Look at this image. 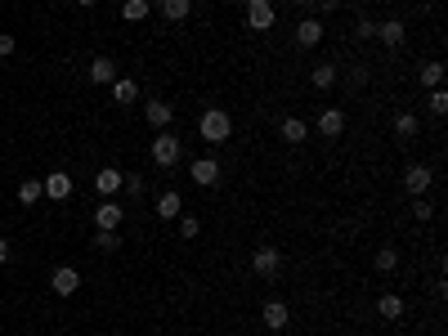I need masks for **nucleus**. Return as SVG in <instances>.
I'll use <instances>...</instances> for the list:
<instances>
[{"mask_svg": "<svg viewBox=\"0 0 448 336\" xmlns=\"http://www.w3.org/2000/svg\"><path fill=\"white\" fill-rule=\"evenodd\" d=\"M198 135L207 143H229V135H233V117L220 112V108H207V112L198 117Z\"/></svg>", "mask_w": 448, "mask_h": 336, "instance_id": "nucleus-1", "label": "nucleus"}, {"mask_svg": "<svg viewBox=\"0 0 448 336\" xmlns=\"http://www.w3.org/2000/svg\"><path fill=\"white\" fill-rule=\"evenodd\" d=\"M179 157H184V148H179V135H171V130H162V135L153 139V162L162 166V171H175Z\"/></svg>", "mask_w": 448, "mask_h": 336, "instance_id": "nucleus-2", "label": "nucleus"}, {"mask_svg": "<svg viewBox=\"0 0 448 336\" xmlns=\"http://www.w3.org/2000/svg\"><path fill=\"white\" fill-rule=\"evenodd\" d=\"M278 269H283V251H278L274 243L256 247V256H251V273H256V278H278Z\"/></svg>", "mask_w": 448, "mask_h": 336, "instance_id": "nucleus-3", "label": "nucleus"}, {"mask_svg": "<svg viewBox=\"0 0 448 336\" xmlns=\"http://www.w3.org/2000/svg\"><path fill=\"white\" fill-rule=\"evenodd\" d=\"M274 0H247V27L251 32H269L274 27Z\"/></svg>", "mask_w": 448, "mask_h": 336, "instance_id": "nucleus-4", "label": "nucleus"}, {"mask_svg": "<svg viewBox=\"0 0 448 336\" xmlns=\"http://www.w3.org/2000/svg\"><path fill=\"white\" fill-rule=\"evenodd\" d=\"M430 179H435V171H430V166L413 162V166H408V171H404V188H408V193H413V198H426Z\"/></svg>", "mask_w": 448, "mask_h": 336, "instance_id": "nucleus-5", "label": "nucleus"}, {"mask_svg": "<svg viewBox=\"0 0 448 336\" xmlns=\"http://www.w3.org/2000/svg\"><path fill=\"white\" fill-rule=\"evenodd\" d=\"M188 175H193L198 188H211V184H220V162H215V157H198L188 166Z\"/></svg>", "mask_w": 448, "mask_h": 336, "instance_id": "nucleus-6", "label": "nucleus"}, {"mask_svg": "<svg viewBox=\"0 0 448 336\" xmlns=\"http://www.w3.org/2000/svg\"><path fill=\"white\" fill-rule=\"evenodd\" d=\"M323 41V18H314V14H305L296 22V45L300 50H314V45Z\"/></svg>", "mask_w": 448, "mask_h": 336, "instance_id": "nucleus-7", "label": "nucleus"}, {"mask_svg": "<svg viewBox=\"0 0 448 336\" xmlns=\"http://www.w3.org/2000/svg\"><path fill=\"white\" fill-rule=\"evenodd\" d=\"M126 220V207H117L113 198H103V207H94V229H121Z\"/></svg>", "mask_w": 448, "mask_h": 336, "instance_id": "nucleus-8", "label": "nucleus"}, {"mask_svg": "<svg viewBox=\"0 0 448 336\" xmlns=\"http://www.w3.org/2000/svg\"><path fill=\"white\" fill-rule=\"evenodd\" d=\"M41 184H45V198H50V202H68L72 198V175L68 171H50Z\"/></svg>", "mask_w": 448, "mask_h": 336, "instance_id": "nucleus-9", "label": "nucleus"}, {"mask_svg": "<svg viewBox=\"0 0 448 336\" xmlns=\"http://www.w3.org/2000/svg\"><path fill=\"white\" fill-rule=\"evenodd\" d=\"M314 130H319L323 139L345 135V112H341V108H323V112H319V126H314Z\"/></svg>", "mask_w": 448, "mask_h": 336, "instance_id": "nucleus-10", "label": "nucleus"}, {"mask_svg": "<svg viewBox=\"0 0 448 336\" xmlns=\"http://www.w3.org/2000/svg\"><path fill=\"white\" fill-rule=\"evenodd\" d=\"M171 103H166V99H148V103H143V122H148L153 130H171Z\"/></svg>", "mask_w": 448, "mask_h": 336, "instance_id": "nucleus-11", "label": "nucleus"}, {"mask_svg": "<svg viewBox=\"0 0 448 336\" xmlns=\"http://www.w3.org/2000/svg\"><path fill=\"white\" fill-rule=\"evenodd\" d=\"M121 184H126V175H121L117 166H103V171H94V188H99V198H117Z\"/></svg>", "mask_w": 448, "mask_h": 336, "instance_id": "nucleus-12", "label": "nucleus"}, {"mask_svg": "<svg viewBox=\"0 0 448 336\" xmlns=\"http://www.w3.org/2000/svg\"><path fill=\"white\" fill-rule=\"evenodd\" d=\"M157 220H179V215H184V198L175 193V188H166V193H157Z\"/></svg>", "mask_w": 448, "mask_h": 336, "instance_id": "nucleus-13", "label": "nucleus"}, {"mask_svg": "<svg viewBox=\"0 0 448 336\" xmlns=\"http://www.w3.org/2000/svg\"><path fill=\"white\" fill-rule=\"evenodd\" d=\"M50 287H54V296H72L81 287V273L72 269V265H58L54 273H50Z\"/></svg>", "mask_w": 448, "mask_h": 336, "instance_id": "nucleus-14", "label": "nucleus"}, {"mask_svg": "<svg viewBox=\"0 0 448 336\" xmlns=\"http://www.w3.org/2000/svg\"><path fill=\"white\" fill-rule=\"evenodd\" d=\"M260 318H264V328H269V332H283L287 323H292V309H287L283 301H269V305L260 309Z\"/></svg>", "mask_w": 448, "mask_h": 336, "instance_id": "nucleus-15", "label": "nucleus"}, {"mask_svg": "<svg viewBox=\"0 0 448 336\" xmlns=\"http://www.w3.org/2000/svg\"><path fill=\"white\" fill-rule=\"evenodd\" d=\"M278 139H283V143H305L309 126L300 122V117H283V122H278Z\"/></svg>", "mask_w": 448, "mask_h": 336, "instance_id": "nucleus-16", "label": "nucleus"}, {"mask_svg": "<svg viewBox=\"0 0 448 336\" xmlns=\"http://www.w3.org/2000/svg\"><path fill=\"white\" fill-rule=\"evenodd\" d=\"M404 36H408V27H404L399 18L377 22V41H381V45H390V50H399V45H404Z\"/></svg>", "mask_w": 448, "mask_h": 336, "instance_id": "nucleus-17", "label": "nucleus"}, {"mask_svg": "<svg viewBox=\"0 0 448 336\" xmlns=\"http://www.w3.org/2000/svg\"><path fill=\"white\" fill-rule=\"evenodd\" d=\"M157 9H162L166 22H184L193 14V0H157Z\"/></svg>", "mask_w": 448, "mask_h": 336, "instance_id": "nucleus-18", "label": "nucleus"}, {"mask_svg": "<svg viewBox=\"0 0 448 336\" xmlns=\"http://www.w3.org/2000/svg\"><path fill=\"white\" fill-rule=\"evenodd\" d=\"M90 81H94V86H113V81H117V63H113V58H94V63H90Z\"/></svg>", "mask_w": 448, "mask_h": 336, "instance_id": "nucleus-19", "label": "nucleus"}, {"mask_svg": "<svg viewBox=\"0 0 448 336\" xmlns=\"http://www.w3.org/2000/svg\"><path fill=\"white\" fill-rule=\"evenodd\" d=\"M377 314L385 318V323H395V318H404V301H399L395 292H385L381 301H377Z\"/></svg>", "mask_w": 448, "mask_h": 336, "instance_id": "nucleus-20", "label": "nucleus"}, {"mask_svg": "<svg viewBox=\"0 0 448 336\" xmlns=\"http://www.w3.org/2000/svg\"><path fill=\"white\" fill-rule=\"evenodd\" d=\"M309 81H314V90H332V86H336V67H332V63H314Z\"/></svg>", "mask_w": 448, "mask_h": 336, "instance_id": "nucleus-21", "label": "nucleus"}, {"mask_svg": "<svg viewBox=\"0 0 448 336\" xmlns=\"http://www.w3.org/2000/svg\"><path fill=\"white\" fill-rule=\"evenodd\" d=\"M395 135H399V139H417V135H421V122H417L413 112H399V117H395Z\"/></svg>", "mask_w": 448, "mask_h": 336, "instance_id": "nucleus-22", "label": "nucleus"}, {"mask_svg": "<svg viewBox=\"0 0 448 336\" xmlns=\"http://www.w3.org/2000/svg\"><path fill=\"white\" fill-rule=\"evenodd\" d=\"M113 99H117V103H135V99H139V86H135L130 77H117V81H113Z\"/></svg>", "mask_w": 448, "mask_h": 336, "instance_id": "nucleus-23", "label": "nucleus"}, {"mask_svg": "<svg viewBox=\"0 0 448 336\" xmlns=\"http://www.w3.org/2000/svg\"><path fill=\"white\" fill-rule=\"evenodd\" d=\"M148 9H153V0H126V5H121V18H126V22H143Z\"/></svg>", "mask_w": 448, "mask_h": 336, "instance_id": "nucleus-24", "label": "nucleus"}, {"mask_svg": "<svg viewBox=\"0 0 448 336\" xmlns=\"http://www.w3.org/2000/svg\"><path fill=\"white\" fill-rule=\"evenodd\" d=\"M41 198H45L41 179H23V184H18V202H23V207H32V202H41Z\"/></svg>", "mask_w": 448, "mask_h": 336, "instance_id": "nucleus-25", "label": "nucleus"}, {"mask_svg": "<svg viewBox=\"0 0 448 336\" xmlns=\"http://www.w3.org/2000/svg\"><path fill=\"white\" fill-rule=\"evenodd\" d=\"M417 81L426 90H435V86H444V63H421V72H417Z\"/></svg>", "mask_w": 448, "mask_h": 336, "instance_id": "nucleus-26", "label": "nucleus"}, {"mask_svg": "<svg viewBox=\"0 0 448 336\" xmlns=\"http://www.w3.org/2000/svg\"><path fill=\"white\" fill-rule=\"evenodd\" d=\"M377 269H381V273H395V269H399V251H395V247H381V251H377Z\"/></svg>", "mask_w": 448, "mask_h": 336, "instance_id": "nucleus-27", "label": "nucleus"}, {"mask_svg": "<svg viewBox=\"0 0 448 336\" xmlns=\"http://www.w3.org/2000/svg\"><path fill=\"white\" fill-rule=\"evenodd\" d=\"M94 247H99V251H117V247H121V233H117V229H99Z\"/></svg>", "mask_w": 448, "mask_h": 336, "instance_id": "nucleus-28", "label": "nucleus"}, {"mask_svg": "<svg viewBox=\"0 0 448 336\" xmlns=\"http://www.w3.org/2000/svg\"><path fill=\"white\" fill-rule=\"evenodd\" d=\"M430 112H435V117H444V112H448V90H444V86H435V90H430Z\"/></svg>", "mask_w": 448, "mask_h": 336, "instance_id": "nucleus-29", "label": "nucleus"}, {"mask_svg": "<svg viewBox=\"0 0 448 336\" xmlns=\"http://www.w3.org/2000/svg\"><path fill=\"white\" fill-rule=\"evenodd\" d=\"M198 215H179V238H198Z\"/></svg>", "mask_w": 448, "mask_h": 336, "instance_id": "nucleus-30", "label": "nucleus"}, {"mask_svg": "<svg viewBox=\"0 0 448 336\" xmlns=\"http://www.w3.org/2000/svg\"><path fill=\"white\" fill-rule=\"evenodd\" d=\"M354 36H359V41H372V36H377V22H372V18H359Z\"/></svg>", "mask_w": 448, "mask_h": 336, "instance_id": "nucleus-31", "label": "nucleus"}, {"mask_svg": "<svg viewBox=\"0 0 448 336\" xmlns=\"http://www.w3.org/2000/svg\"><path fill=\"white\" fill-rule=\"evenodd\" d=\"M413 215H417V220H430V215H435V207H430L426 198H413Z\"/></svg>", "mask_w": 448, "mask_h": 336, "instance_id": "nucleus-32", "label": "nucleus"}, {"mask_svg": "<svg viewBox=\"0 0 448 336\" xmlns=\"http://www.w3.org/2000/svg\"><path fill=\"white\" fill-rule=\"evenodd\" d=\"M121 188H126L130 198H139L143 193V175H126V184H121Z\"/></svg>", "mask_w": 448, "mask_h": 336, "instance_id": "nucleus-33", "label": "nucleus"}, {"mask_svg": "<svg viewBox=\"0 0 448 336\" xmlns=\"http://www.w3.org/2000/svg\"><path fill=\"white\" fill-rule=\"evenodd\" d=\"M9 54H14V36L0 32V58H9Z\"/></svg>", "mask_w": 448, "mask_h": 336, "instance_id": "nucleus-34", "label": "nucleus"}, {"mask_svg": "<svg viewBox=\"0 0 448 336\" xmlns=\"http://www.w3.org/2000/svg\"><path fill=\"white\" fill-rule=\"evenodd\" d=\"M0 265H9V243L0 238Z\"/></svg>", "mask_w": 448, "mask_h": 336, "instance_id": "nucleus-35", "label": "nucleus"}, {"mask_svg": "<svg viewBox=\"0 0 448 336\" xmlns=\"http://www.w3.org/2000/svg\"><path fill=\"white\" fill-rule=\"evenodd\" d=\"M296 5H300V9H314V5H319V0H296Z\"/></svg>", "mask_w": 448, "mask_h": 336, "instance_id": "nucleus-36", "label": "nucleus"}, {"mask_svg": "<svg viewBox=\"0 0 448 336\" xmlns=\"http://www.w3.org/2000/svg\"><path fill=\"white\" fill-rule=\"evenodd\" d=\"M77 5H86V9H90V5H99V0H77Z\"/></svg>", "mask_w": 448, "mask_h": 336, "instance_id": "nucleus-37", "label": "nucleus"}, {"mask_svg": "<svg viewBox=\"0 0 448 336\" xmlns=\"http://www.w3.org/2000/svg\"><path fill=\"white\" fill-rule=\"evenodd\" d=\"M368 5H381V0H368Z\"/></svg>", "mask_w": 448, "mask_h": 336, "instance_id": "nucleus-38", "label": "nucleus"}]
</instances>
